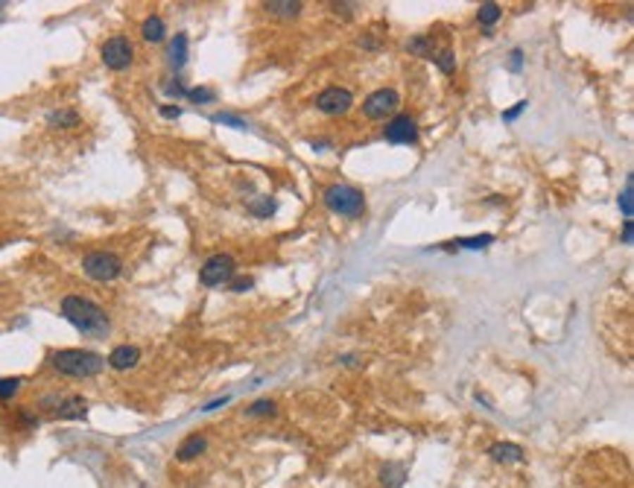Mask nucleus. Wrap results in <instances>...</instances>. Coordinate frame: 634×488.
I'll return each mask as SVG.
<instances>
[{"label":"nucleus","instance_id":"30","mask_svg":"<svg viewBox=\"0 0 634 488\" xmlns=\"http://www.w3.org/2000/svg\"><path fill=\"white\" fill-rule=\"evenodd\" d=\"M231 289H234V292H246V289H251V278H237V281H231Z\"/></svg>","mask_w":634,"mask_h":488},{"label":"nucleus","instance_id":"6","mask_svg":"<svg viewBox=\"0 0 634 488\" xmlns=\"http://www.w3.org/2000/svg\"><path fill=\"white\" fill-rule=\"evenodd\" d=\"M398 106H401V96H398V91H392V88H378L374 94H368V96H366V103H363V114L368 117V120H386L389 114L398 111Z\"/></svg>","mask_w":634,"mask_h":488},{"label":"nucleus","instance_id":"4","mask_svg":"<svg viewBox=\"0 0 634 488\" xmlns=\"http://www.w3.org/2000/svg\"><path fill=\"white\" fill-rule=\"evenodd\" d=\"M82 269L85 275L94 278V281H114L117 275L123 272V263L117 255H111V251H88V255L82 258Z\"/></svg>","mask_w":634,"mask_h":488},{"label":"nucleus","instance_id":"12","mask_svg":"<svg viewBox=\"0 0 634 488\" xmlns=\"http://www.w3.org/2000/svg\"><path fill=\"white\" fill-rule=\"evenodd\" d=\"M205 451H208V439L199 436V433H193V436H187L182 444H178L175 459H178V462H190V459H196V456H202Z\"/></svg>","mask_w":634,"mask_h":488},{"label":"nucleus","instance_id":"21","mask_svg":"<svg viewBox=\"0 0 634 488\" xmlns=\"http://www.w3.org/2000/svg\"><path fill=\"white\" fill-rule=\"evenodd\" d=\"M272 413H275V403H272V401H266V398H263V401H254V403L246 409V415H249V418H257V415H272Z\"/></svg>","mask_w":634,"mask_h":488},{"label":"nucleus","instance_id":"2","mask_svg":"<svg viewBox=\"0 0 634 488\" xmlns=\"http://www.w3.org/2000/svg\"><path fill=\"white\" fill-rule=\"evenodd\" d=\"M50 365L65 377H94L106 368V357L85 348H62L50 357Z\"/></svg>","mask_w":634,"mask_h":488},{"label":"nucleus","instance_id":"14","mask_svg":"<svg viewBox=\"0 0 634 488\" xmlns=\"http://www.w3.org/2000/svg\"><path fill=\"white\" fill-rule=\"evenodd\" d=\"M167 62H170L175 70H182V68H185V62H187V35H185V32H175V35H173V42H170V47H167Z\"/></svg>","mask_w":634,"mask_h":488},{"label":"nucleus","instance_id":"17","mask_svg":"<svg viewBox=\"0 0 634 488\" xmlns=\"http://www.w3.org/2000/svg\"><path fill=\"white\" fill-rule=\"evenodd\" d=\"M266 12L269 15H278V18H295V15L302 12V4H299V0H269Z\"/></svg>","mask_w":634,"mask_h":488},{"label":"nucleus","instance_id":"19","mask_svg":"<svg viewBox=\"0 0 634 488\" xmlns=\"http://www.w3.org/2000/svg\"><path fill=\"white\" fill-rule=\"evenodd\" d=\"M500 15H503V9H500L497 4H483L480 12H477V21H480L483 27H491V24H497V21H500Z\"/></svg>","mask_w":634,"mask_h":488},{"label":"nucleus","instance_id":"9","mask_svg":"<svg viewBox=\"0 0 634 488\" xmlns=\"http://www.w3.org/2000/svg\"><path fill=\"white\" fill-rule=\"evenodd\" d=\"M386 141L389 144H415L418 141V126L409 114H394L392 120L386 123Z\"/></svg>","mask_w":634,"mask_h":488},{"label":"nucleus","instance_id":"13","mask_svg":"<svg viewBox=\"0 0 634 488\" xmlns=\"http://www.w3.org/2000/svg\"><path fill=\"white\" fill-rule=\"evenodd\" d=\"M488 453L494 462H523V447L514 442H497L488 447Z\"/></svg>","mask_w":634,"mask_h":488},{"label":"nucleus","instance_id":"22","mask_svg":"<svg viewBox=\"0 0 634 488\" xmlns=\"http://www.w3.org/2000/svg\"><path fill=\"white\" fill-rule=\"evenodd\" d=\"M409 50H412V53H418V56L433 58V42H430V38H424V35L412 38V42H409Z\"/></svg>","mask_w":634,"mask_h":488},{"label":"nucleus","instance_id":"27","mask_svg":"<svg viewBox=\"0 0 634 488\" xmlns=\"http://www.w3.org/2000/svg\"><path fill=\"white\" fill-rule=\"evenodd\" d=\"M213 123H228L234 129H246V120H240V117H234V114H216Z\"/></svg>","mask_w":634,"mask_h":488},{"label":"nucleus","instance_id":"32","mask_svg":"<svg viewBox=\"0 0 634 488\" xmlns=\"http://www.w3.org/2000/svg\"><path fill=\"white\" fill-rule=\"evenodd\" d=\"M521 65H523V53H521V50H514V53H511V62H509V68H511V70H521Z\"/></svg>","mask_w":634,"mask_h":488},{"label":"nucleus","instance_id":"5","mask_svg":"<svg viewBox=\"0 0 634 488\" xmlns=\"http://www.w3.org/2000/svg\"><path fill=\"white\" fill-rule=\"evenodd\" d=\"M100 56H103V65L108 70H126L132 65V58H135V47H132V42L126 35H111L108 42L103 44Z\"/></svg>","mask_w":634,"mask_h":488},{"label":"nucleus","instance_id":"28","mask_svg":"<svg viewBox=\"0 0 634 488\" xmlns=\"http://www.w3.org/2000/svg\"><path fill=\"white\" fill-rule=\"evenodd\" d=\"M164 91H167V94H170V96H187V88H185V85H182V82H178V80H173V82H167V85H164Z\"/></svg>","mask_w":634,"mask_h":488},{"label":"nucleus","instance_id":"20","mask_svg":"<svg viewBox=\"0 0 634 488\" xmlns=\"http://www.w3.org/2000/svg\"><path fill=\"white\" fill-rule=\"evenodd\" d=\"M21 389V377H0V401H9Z\"/></svg>","mask_w":634,"mask_h":488},{"label":"nucleus","instance_id":"18","mask_svg":"<svg viewBox=\"0 0 634 488\" xmlns=\"http://www.w3.org/2000/svg\"><path fill=\"white\" fill-rule=\"evenodd\" d=\"M47 123L56 126V129H70V126L79 123V114H76L73 108H58V111H53V114L47 117Z\"/></svg>","mask_w":634,"mask_h":488},{"label":"nucleus","instance_id":"33","mask_svg":"<svg viewBox=\"0 0 634 488\" xmlns=\"http://www.w3.org/2000/svg\"><path fill=\"white\" fill-rule=\"evenodd\" d=\"M161 114H164V117H170V120H175V117H182V108H175V106H164V108H161Z\"/></svg>","mask_w":634,"mask_h":488},{"label":"nucleus","instance_id":"24","mask_svg":"<svg viewBox=\"0 0 634 488\" xmlns=\"http://www.w3.org/2000/svg\"><path fill=\"white\" fill-rule=\"evenodd\" d=\"M435 62H439V68L445 70V73H453V68H456V56H453L450 50H442L439 56H433Z\"/></svg>","mask_w":634,"mask_h":488},{"label":"nucleus","instance_id":"11","mask_svg":"<svg viewBox=\"0 0 634 488\" xmlns=\"http://www.w3.org/2000/svg\"><path fill=\"white\" fill-rule=\"evenodd\" d=\"M85 413H88V403H85V398H79V395L56 401V409H53L56 418H85Z\"/></svg>","mask_w":634,"mask_h":488},{"label":"nucleus","instance_id":"10","mask_svg":"<svg viewBox=\"0 0 634 488\" xmlns=\"http://www.w3.org/2000/svg\"><path fill=\"white\" fill-rule=\"evenodd\" d=\"M137 360H141V351H137L135 345H117L111 354H108V365L117 368V372H129V368L137 365Z\"/></svg>","mask_w":634,"mask_h":488},{"label":"nucleus","instance_id":"23","mask_svg":"<svg viewBox=\"0 0 634 488\" xmlns=\"http://www.w3.org/2000/svg\"><path fill=\"white\" fill-rule=\"evenodd\" d=\"M187 100H193V103H213L216 94L211 88H187Z\"/></svg>","mask_w":634,"mask_h":488},{"label":"nucleus","instance_id":"26","mask_svg":"<svg viewBox=\"0 0 634 488\" xmlns=\"http://www.w3.org/2000/svg\"><path fill=\"white\" fill-rule=\"evenodd\" d=\"M620 208L626 213V220H631V179L626 182V190H623V196H620Z\"/></svg>","mask_w":634,"mask_h":488},{"label":"nucleus","instance_id":"25","mask_svg":"<svg viewBox=\"0 0 634 488\" xmlns=\"http://www.w3.org/2000/svg\"><path fill=\"white\" fill-rule=\"evenodd\" d=\"M491 240H494L491 234H483V237H468V240H459V243H462L465 249H485Z\"/></svg>","mask_w":634,"mask_h":488},{"label":"nucleus","instance_id":"8","mask_svg":"<svg viewBox=\"0 0 634 488\" xmlns=\"http://www.w3.org/2000/svg\"><path fill=\"white\" fill-rule=\"evenodd\" d=\"M351 106H354L351 91L340 88V85H330V88H325L319 96H316V108L325 111V114H345Z\"/></svg>","mask_w":634,"mask_h":488},{"label":"nucleus","instance_id":"7","mask_svg":"<svg viewBox=\"0 0 634 488\" xmlns=\"http://www.w3.org/2000/svg\"><path fill=\"white\" fill-rule=\"evenodd\" d=\"M234 272H237V263L231 255H213L199 269V281H202V287H223L234 278Z\"/></svg>","mask_w":634,"mask_h":488},{"label":"nucleus","instance_id":"35","mask_svg":"<svg viewBox=\"0 0 634 488\" xmlns=\"http://www.w3.org/2000/svg\"><path fill=\"white\" fill-rule=\"evenodd\" d=\"M0 9H4V4H0Z\"/></svg>","mask_w":634,"mask_h":488},{"label":"nucleus","instance_id":"1","mask_svg":"<svg viewBox=\"0 0 634 488\" xmlns=\"http://www.w3.org/2000/svg\"><path fill=\"white\" fill-rule=\"evenodd\" d=\"M62 316L79 330L82 337H91V339H103L108 330H111V319L108 313L94 304L91 299H82V296H65L62 299Z\"/></svg>","mask_w":634,"mask_h":488},{"label":"nucleus","instance_id":"16","mask_svg":"<svg viewBox=\"0 0 634 488\" xmlns=\"http://www.w3.org/2000/svg\"><path fill=\"white\" fill-rule=\"evenodd\" d=\"M380 480H383V485L386 488H401L404 485V480H406V468L404 465H398V462H389L383 471H380Z\"/></svg>","mask_w":634,"mask_h":488},{"label":"nucleus","instance_id":"29","mask_svg":"<svg viewBox=\"0 0 634 488\" xmlns=\"http://www.w3.org/2000/svg\"><path fill=\"white\" fill-rule=\"evenodd\" d=\"M251 211L257 213V217H266V213H272L275 211V202H269V199H263L261 205H251Z\"/></svg>","mask_w":634,"mask_h":488},{"label":"nucleus","instance_id":"15","mask_svg":"<svg viewBox=\"0 0 634 488\" xmlns=\"http://www.w3.org/2000/svg\"><path fill=\"white\" fill-rule=\"evenodd\" d=\"M141 32H144L147 42H152V44L164 42V38H167V24H164V18H161V15H149L147 21H144V27H141Z\"/></svg>","mask_w":634,"mask_h":488},{"label":"nucleus","instance_id":"34","mask_svg":"<svg viewBox=\"0 0 634 488\" xmlns=\"http://www.w3.org/2000/svg\"><path fill=\"white\" fill-rule=\"evenodd\" d=\"M631 237H634V228H631V220H626V225H623V243H631Z\"/></svg>","mask_w":634,"mask_h":488},{"label":"nucleus","instance_id":"3","mask_svg":"<svg viewBox=\"0 0 634 488\" xmlns=\"http://www.w3.org/2000/svg\"><path fill=\"white\" fill-rule=\"evenodd\" d=\"M325 205L333 213H340V217H360V213L366 211L363 193L351 184H330L325 190Z\"/></svg>","mask_w":634,"mask_h":488},{"label":"nucleus","instance_id":"31","mask_svg":"<svg viewBox=\"0 0 634 488\" xmlns=\"http://www.w3.org/2000/svg\"><path fill=\"white\" fill-rule=\"evenodd\" d=\"M523 108H526V100H523V103H518V106H514V108H509V111L503 114V120H514V117H518V114H521Z\"/></svg>","mask_w":634,"mask_h":488}]
</instances>
